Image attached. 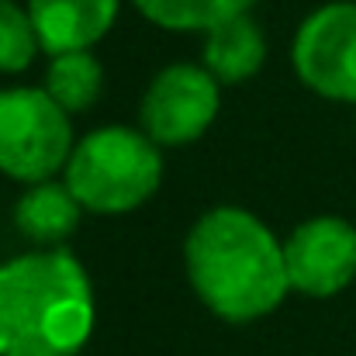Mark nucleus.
Masks as SVG:
<instances>
[{
    "instance_id": "f257e3e1",
    "label": "nucleus",
    "mask_w": 356,
    "mask_h": 356,
    "mask_svg": "<svg viewBox=\"0 0 356 356\" xmlns=\"http://www.w3.org/2000/svg\"><path fill=\"white\" fill-rule=\"evenodd\" d=\"M194 294L225 322H256L280 308L291 291L284 242L245 208L201 215L184 245Z\"/></svg>"
},
{
    "instance_id": "f03ea898",
    "label": "nucleus",
    "mask_w": 356,
    "mask_h": 356,
    "mask_svg": "<svg viewBox=\"0 0 356 356\" xmlns=\"http://www.w3.org/2000/svg\"><path fill=\"white\" fill-rule=\"evenodd\" d=\"M94 287L70 249L0 263V356H76L94 332Z\"/></svg>"
},
{
    "instance_id": "7ed1b4c3",
    "label": "nucleus",
    "mask_w": 356,
    "mask_h": 356,
    "mask_svg": "<svg viewBox=\"0 0 356 356\" xmlns=\"http://www.w3.org/2000/svg\"><path fill=\"white\" fill-rule=\"evenodd\" d=\"M163 184L159 142L142 128L104 124L73 145L66 163V187L76 194L83 211L128 215L142 208Z\"/></svg>"
},
{
    "instance_id": "20e7f679",
    "label": "nucleus",
    "mask_w": 356,
    "mask_h": 356,
    "mask_svg": "<svg viewBox=\"0 0 356 356\" xmlns=\"http://www.w3.org/2000/svg\"><path fill=\"white\" fill-rule=\"evenodd\" d=\"M73 156V124L49 90L10 87L0 94V173L17 184L52 180Z\"/></svg>"
},
{
    "instance_id": "39448f33",
    "label": "nucleus",
    "mask_w": 356,
    "mask_h": 356,
    "mask_svg": "<svg viewBox=\"0 0 356 356\" xmlns=\"http://www.w3.org/2000/svg\"><path fill=\"white\" fill-rule=\"evenodd\" d=\"M294 73L325 101L356 104V0L312 10L294 35Z\"/></svg>"
},
{
    "instance_id": "423d86ee",
    "label": "nucleus",
    "mask_w": 356,
    "mask_h": 356,
    "mask_svg": "<svg viewBox=\"0 0 356 356\" xmlns=\"http://www.w3.org/2000/svg\"><path fill=\"white\" fill-rule=\"evenodd\" d=\"M218 80L194 63H173L152 76L142 94V131L159 145H187L218 118Z\"/></svg>"
},
{
    "instance_id": "0eeeda50",
    "label": "nucleus",
    "mask_w": 356,
    "mask_h": 356,
    "mask_svg": "<svg viewBox=\"0 0 356 356\" xmlns=\"http://www.w3.org/2000/svg\"><path fill=\"white\" fill-rule=\"evenodd\" d=\"M291 291L308 298H332L356 277V229L339 215L301 222L284 242Z\"/></svg>"
},
{
    "instance_id": "6e6552de",
    "label": "nucleus",
    "mask_w": 356,
    "mask_h": 356,
    "mask_svg": "<svg viewBox=\"0 0 356 356\" xmlns=\"http://www.w3.org/2000/svg\"><path fill=\"white\" fill-rule=\"evenodd\" d=\"M121 0H28L42 52L63 56L94 49L118 21Z\"/></svg>"
},
{
    "instance_id": "1a4fd4ad",
    "label": "nucleus",
    "mask_w": 356,
    "mask_h": 356,
    "mask_svg": "<svg viewBox=\"0 0 356 356\" xmlns=\"http://www.w3.org/2000/svg\"><path fill=\"white\" fill-rule=\"evenodd\" d=\"M80 215H83V204L76 201V194L66 187V180H38V184H28V191L17 197L14 204V225L17 232L42 245V249H52L59 242L76 232L80 225Z\"/></svg>"
},
{
    "instance_id": "9d476101",
    "label": "nucleus",
    "mask_w": 356,
    "mask_h": 356,
    "mask_svg": "<svg viewBox=\"0 0 356 356\" xmlns=\"http://www.w3.org/2000/svg\"><path fill=\"white\" fill-rule=\"evenodd\" d=\"M263 59L266 35L249 14H236L204 31V70L218 83H245L259 73Z\"/></svg>"
},
{
    "instance_id": "9b49d317",
    "label": "nucleus",
    "mask_w": 356,
    "mask_h": 356,
    "mask_svg": "<svg viewBox=\"0 0 356 356\" xmlns=\"http://www.w3.org/2000/svg\"><path fill=\"white\" fill-rule=\"evenodd\" d=\"M45 90H49V97H52L63 111H70V115L90 111V108L101 101L104 70H101V63H97V56H94L90 49L52 56L49 73H45Z\"/></svg>"
},
{
    "instance_id": "f8f14e48",
    "label": "nucleus",
    "mask_w": 356,
    "mask_h": 356,
    "mask_svg": "<svg viewBox=\"0 0 356 356\" xmlns=\"http://www.w3.org/2000/svg\"><path fill=\"white\" fill-rule=\"evenodd\" d=\"M135 10L166 31H211L215 24L249 14L256 0H131Z\"/></svg>"
},
{
    "instance_id": "ddd939ff",
    "label": "nucleus",
    "mask_w": 356,
    "mask_h": 356,
    "mask_svg": "<svg viewBox=\"0 0 356 356\" xmlns=\"http://www.w3.org/2000/svg\"><path fill=\"white\" fill-rule=\"evenodd\" d=\"M38 49L42 45L28 7H17L14 0H0V73H24L35 63Z\"/></svg>"
}]
</instances>
